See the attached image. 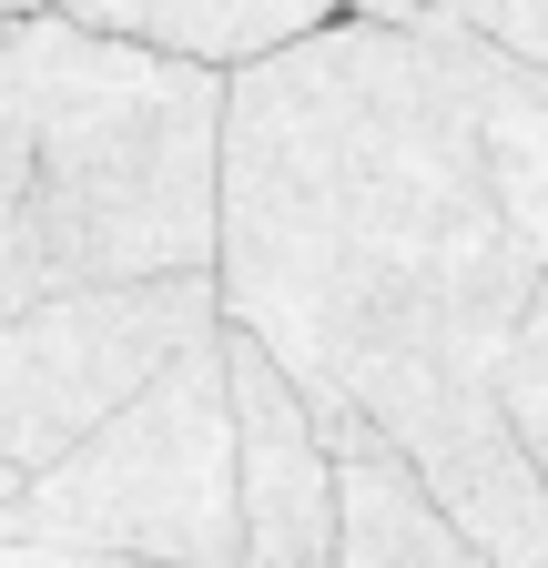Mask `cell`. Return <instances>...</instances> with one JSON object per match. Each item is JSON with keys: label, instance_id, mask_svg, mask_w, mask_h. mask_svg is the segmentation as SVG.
Listing matches in <instances>:
<instances>
[{"label": "cell", "instance_id": "cell-1", "mask_svg": "<svg viewBox=\"0 0 548 568\" xmlns=\"http://www.w3.org/2000/svg\"><path fill=\"white\" fill-rule=\"evenodd\" d=\"M548 264V61L346 11L224 71L214 315L376 437L498 568H548V477L498 406Z\"/></svg>", "mask_w": 548, "mask_h": 568}, {"label": "cell", "instance_id": "cell-2", "mask_svg": "<svg viewBox=\"0 0 548 568\" xmlns=\"http://www.w3.org/2000/svg\"><path fill=\"white\" fill-rule=\"evenodd\" d=\"M0 122L21 153L41 284L214 274L224 234V71L72 11L0 21Z\"/></svg>", "mask_w": 548, "mask_h": 568}, {"label": "cell", "instance_id": "cell-3", "mask_svg": "<svg viewBox=\"0 0 548 568\" xmlns=\"http://www.w3.org/2000/svg\"><path fill=\"white\" fill-rule=\"evenodd\" d=\"M21 538L72 558H163V568H244V487H234V376L224 315L173 366L112 406L72 457L21 487Z\"/></svg>", "mask_w": 548, "mask_h": 568}, {"label": "cell", "instance_id": "cell-4", "mask_svg": "<svg viewBox=\"0 0 548 568\" xmlns=\"http://www.w3.org/2000/svg\"><path fill=\"white\" fill-rule=\"evenodd\" d=\"M203 325H214V274L51 284L31 305H0V467L41 477L51 457H72Z\"/></svg>", "mask_w": 548, "mask_h": 568}, {"label": "cell", "instance_id": "cell-5", "mask_svg": "<svg viewBox=\"0 0 548 568\" xmlns=\"http://www.w3.org/2000/svg\"><path fill=\"white\" fill-rule=\"evenodd\" d=\"M224 376H234L244 568H335V437L315 396L234 325H224Z\"/></svg>", "mask_w": 548, "mask_h": 568}, {"label": "cell", "instance_id": "cell-6", "mask_svg": "<svg viewBox=\"0 0 548 568\" xmlns=\"http://www.w3.org/2000/svg\"><path fill=\"white\" fill-rule=\"evenodd\" d=\"M325 437H335V568H498L376 426H325Z\"/></svg>", "mask_w": 548, "mask_h": 568}, {"label": "cell", "instance_id": "cell-7", "mask_svg": "<svg viewBox=\"0 0 548 568\" xmlns=\"http://www.w3.org/2000/svg\"><path fill=\"white\" fill-rule=\"evenodd\" d=\"M72 21L92 31H122V41H153V51H183V61H214V71H244L264 51H285L346 11H396V0H61Z\"/></svg>", "mask_w": 548, "mask_h": 568}, {"label": "cell", "instance_id": "cell-8", "mask_svg": "<svg viewBox=\"0 0 548 568\" xmlns=\"http://www.w3.org/2000/svg\"><path fill=\"white\" fill-rule=\"evenodd\" d=\"M498 406H508V426H518L528 447L548 437V264H538V284H528V315H518V335H508Z\"/></svg>", "mask_w": 548, "mask_h": 568}, {"label": "cell", "instance_id": "cell-9", "mask_svg": "<svg viewBox=\"0 0 548 568\" xmlns=\"http://www.w3.org/2000/svg\"><path fill=\"white\" fill-rule=\"evenodd\" d=\"M396 11H427V21H457L477 41L518 51V61H548V0H396Z\"/></svg>", "mask_w": 548, "mask_h": 568}, {"label": "cell", "instance_id": "cell-10", "mask_svg": "<svg viewBox=\"0 0 548 568\" xmlns=\"http://www.w3.org/2000/svg\"><path fill=\"white\" fill-rule=\"evenodd\" d=\"M31 295H51V284L21 224V153H11V122H0V305H31Z\"/></svg>", "mask_w": 548, "mask_h": 568}, {"label": "cell", "instance_id": "cell-11", "mask_svg": "<svg viewBox=\"0 0 548 568\" xmlns=\"http://www.w3.org/2000/svg\"><path fill=\"white\" fill-rule=\"evenodd\" d=\"M21 487H31L21 467H0V538H21Z\"/></svg>", "mask_w": 548, "mask_h": 568}, {"label": "cell", "instance_id": "cell-12", "mask_svg": "<svg viewBox=\"0 0 548 568\" xmlns=\"http://www.w3.org/2000/svg\"><path fill=\"white\" fill-rule=\"evenodd\" d=\"M51 568H163V558H72V548H51Z\"/></svg>", "mask_w": 548, "mask_h": 568}, {"label": "cell", "instance_id": "cell-13", "mask_svg": "<svg viewBox=\"0 0 548 568\" xmlns=\"http://www.w3.org/2000/svg\"><path fill=\"white\" fill-rule=\"evenodd\" d=\"M31 11H61V0H0V21H31Z\"/></svg>", "mask_w": 548, "mask_h": 568}]
</instances>
